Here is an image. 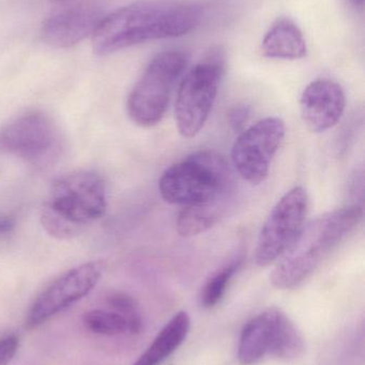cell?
Returning <instances> with one entry per match:
<instances>
[{"mask_svg": "<svg viewBox=\"0 0 365 365\" xmlns=\"http://www.w3.org/2000/svg\"><path fill=\"white\" fill-rule=\"evenodd\" d=\"M203 9L184 0H139L103 17L92 34V48L109 56L151 41L178 38L201 24Z\"/></svg>", "mask_w": 365, "mask_h": 365, "instance_id": "1", "label": "cell"}, {"mask_svg": "<svg viewBox=\"0 0 365 365\" xmlns=\"http://www.w3.org/2000/svg\"><path fill=\"white\" fill-rule=\"evenodd\" d=\"M364 218L359 204L326 212L304 225L293 246L270 276L279 289H291L304 283L339 248Z\"/></svg>", "mask_w": 365, "mask_h": 365, "instance_id": "2", "label": "cell"}, {"mask_svg": "<svg viewBox=\"0 0 365 365\" xmlns=\"http://www.w3.org/2000/svg\"><path fill=\"white\" fill-rule=\"evenodd\" d=\"M106 207V185L103 178L92 171H77L51 185L41 212V223L53 237L71 240L100 219Z\"/></svg>", "mask_w": 365, "mask_h": 365, "instance_id": "3", "label": "cell"}, {"mask_svg": "<svg viewBox=\"0 0 365 365\" xmlns=\"http://www.w3.org/2000/svg\"><path fill=\"white\" fill-rule=\"evenodd\" d=\"M159 190L169 203L201 206L233 201L235 180L225 158L205 150L167 168L159 181Z\"/></svg>", "mask_w": 365, "mask_h": 365, "instance_id": "4", "label": "cell"}, {"mask_svg": "<svg viewBox=\"0 0 365 365\" xmlns=\"http://www.w3.org/2000/svg\"><path fill=\"white\" fill-rule=\"evenodd\" d=\"M188 61L184 51H166L149 62L126 102L129 117L136 125L152 128L162 121Z\"/></svg>", "mask_w": 365, "mask_h": 365, "instance_id": "5", "label": "cell"}, {"mask_svg": "<svg viewBox=\"0 0 365 365\" xmlns=\"http://www.w3.org/2000/svg\"><path fill=\"white\" fill-rule=\"evenodd\" d=\"M224 66V55L216 49L193 66L180 83L175 120L184 138H193L203 130L216 102Z\"/></svg>", "mask_w": 365, "mask_h": 365, "instance_id": "6", "label": "cell"}, {"mask_svg": "<svg viewBox=\"0 0 365 365\" xmlns=\"http://www.w3.org/2000/svg\"><path fill=\"white\" fill-rule=\"evenodd\" d=\"M308 210L309 197L304 187H294L279 200L257 238V265H271L291 249L306 225Z\"/></svg>", "mask_w": 365, "mask_h": 365, "instance_id": "7", "label": "cell"}, {"mask_svg": "<svg viewBox=\"0 0 365 365\" xmlns=\"http://www.w3.org/2000/svg\"><path fill=\"white\" fill-rule=\"evenodd\" d=\"M285 133L284 121L276 117L261 120L240 133L231 149V163L244 181L251 185L266 181Z\"/></svg>", "mask_w": 365, "mask_h": 365, "instance_id": "8", "label": "cell"}, {"mask_svg": "<svg viewBox=\"0 0 365 365\" xmlns=\"http://www.w3.org/2000/svg\"><path fill=\"white\" fill-rule=\"evenodd\" d=\"M99 262L77 266L56 279L36 298L25 319V327L34 329L87 296L102 277Z\"/></svg>", "mask_w": 365, "mask_h": 365, "instance_id": "9", "label": "cell"}, {"mask_svg": "<svg viewBox=\"0 0 365 365\" xmlns=\"http://www.w3.org/2000/svg\"><path fill=\"white\" fill-rule=\"evenodd\" d=\"M56 140L55 125L41 111H28L0 128V151L34 164L51 155Z\"/></svg>", "mask_w": 365, "mask_h": 365, "instance_id": "10", "label": "cell"}, {"mask_svg": "<svg viewBox=\"0 0 365 365\" xmlns=\"http://www.w3.org/2000/svg\"><path fill=\"white\" fill-rule=\"evenodd\" d=\"M103 17L98 4L86 2L71 6L43 23L41 38L54 48H70L92 36Z\"/></svg>", "mask_w": 365, "mask_h": 365, "instance_id": "11", "label": "cell"}, {"mask_svg": "<svg viewBox=\"0 0 365 365\" xmlns=\"http://www.w3.org/2000/svg\"><path fill=\"white\" fill-rule=\"evenodd\" d=\"M346 106L345 92L331 79H317L306 86L300 100L302 119L313 133H324L336 126Z\"/></svg>", "mask_w": 365, "mask_h": 365, "instance_id": "12", "label": "cell"}, {"mask_svg": "<svg viewBox=\"0 0 365 365\" xmlns=\"http://www.w3.org/2000/svg\"><path fill=\"white\" fill-rule=\"evenodd\" d=\"M261 51L268 58L296 60L306 57L308 47L297 24L289 19H281L268 30Z\"/></svg>", "mask_w": 365, "mask_h": 365, "instance_id": "13", "label": "cell"}, {"mask_svg": "<svg viewBox=\"0 0 365 365\" xmlns=\"http://www.w3.org/2000/svg\"><path fill=\"white\" fill-rule=\"evenodd\" d=\"M188 313L178 312L159 332L152 344L133 365H159L169 358L186 340L190 330Z\"/></svg>", "mask_w": 365, "mask_h": 365, "instance_id": "14", "label": "cell"}, {"mask_svg": "<svg viewBox=\"0 0 365 365\" xmlns=\"http://www.w3.org/2000/svg\"><path fill=\"white\" fill-rule=\"evenodd\" d=\"M271 346V324L269 310L253 317L240 334L238 360L241 365H254L269 355Z\"/></svg>", "mask_w": 365, "mask_h": 365, "instance_id": "15", "label": "cell"}, {"mask_svg": "<svg viewBox=\"0 0 365 365\" xmlns=\"http://www.w3.org/2000/svg\"><path fill=\"white\" fill-rule=\"evenodd\" d=\"M271 324V346L269 355L282 360H294L301 357L306 342L297 326L283 311L268 309Z\"/></svg>", "mask_w": 365, "mask_h": 365, "instance_id": "16", "label": "cell"}, {"mask_svg": "<svg viewBox=\"0 0 365 365\" xmlns=\"http://www.w3.org/2000/svg\"><path fill=\"white\" fill-rule=\"evenodd\" d=\"M231 201L184 207L178 214L176 227L182 237H192L214 227L229 212Z\"/></svg>", "mask_w": 365, "mask_h": 365, "instance_id": "17", "label": "cell"}, {"mask_svg": "<svg viewBox=\"0 0 365 365\" xmlns=\"http://www.w3.org/2000/svg\"><path fill=\"white\" fill-rule=\"evenodd\" d=\"M242 262L244 255H237L229 263L208 279L201 293V302L205 308H212L222 300L231 279L237 274Z\"/></svg>", "mask_w": 365, "mask_h": 365, "instance_id": "18", "label": "cell"}, {"mask_svg": "<svg viewBox=\"0 0 365 365\" xmlns=\"http://www.w3.org/2000/svg\"><path fill=\"white\" fill-rule=\"evenodd\" d=\"M83 321L89 331L100 336H119L128 331L126 319L114 311H89L84 315Z\"/></svg>", "mask_w": 365, "mask_h": 365, "instance_id": "19", "label": "cell"}, {"mask_svg": "<svg viewBox=\"0 0 365 365\" xmlns=\"http://www.w3.org/2000/svg\"><path fill=\"white\" fill-rule=\"evenodd\" d=\"M107 304L114 312L126 319L128 331L133 334H141L143 330V319L134 298L128 294L114 293L107 298Z\"/></svg>", "mask_w": 365, "mask_h": 365, "instance_id": "20", "label": "cell"}, {"mask_svg": "<svg viewBox=\"0 0 365 365\" xmlns=\"http://www.w3.org/2000/svg\"><path fill=\"white\" fill-rule=\"evenodd\" d=\"M251 108L248 105H237L229 113V123L236 133L246 130V123L250 119Z\"/></svg>", "mask_w": 365, "mask_h": 365, "instance_id": "21", "label": "cell"}, {"mask_svg": "<svg viewBox=\"0 0 365 365\" xmlns=\"http://www.w3.org/2000/svg\"><path fill=\"white\" fill-rule=\"evenodd\" d=\"M19 340L17 336H8L0 340V365H9L16 355Z\"/></svg>", "mask_w": 365, "mask_h": 365, "instance_id": "22", "label": "cell"}, {"mask_svg": "<svg viewBox=\"0 0 365 365\" xmlns=\"http://www.w3.org/2000/svg\"><path fill=\"white\" fill-rule=\"evenodd\" d=\"M16 227V219L8 214H0V236L9 235Z\"/></svg>", "mask_w": 365, "mask_h": 365, "instance_id": "23", "label": "cell"}, {"mask_svg": "<svg viewBox=\"0 0 365 365\" xmlns=\"http://www.w3.org/2000/svg\"><path fill=\"white\" fill-rule=\"evenodd\" d=\"M349 1L354 8L359 9V10H364V0H349Z\"/></svg>", "mask_w": 365, "mask_h": 365, "instance_id": "24", "label": "cell"}, {"mask_svg": "<svg viewBox=\"0 0 365 365\" xmlns=\"http://www.w3.org/2000/svg\"><path fill=\"white\" fill-rule=\"evenodd\" d=\"M51 2H54V4H66V2L73 1V0H49Z\"/></svg>", "mask_w": 365, "mask_h": 365, "instance_id": "25", "label": "cell"}]
</instances>
